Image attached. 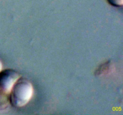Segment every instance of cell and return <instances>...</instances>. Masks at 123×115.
<instances>
[{"instance_id":"cell-1","label":"cell","mask_w":123,"mask_h":115,"mask_svg":"<svg viewBox=\"0 0 123 115\" xmlns=\"http://www.w3.org/2000/svg\"><path fill=\"white\" fill-rule=\"evenodd\" d=\"M34 87L30 81L20 77L12 87L9 94L10 105L20 108L25 106L32 98Z\"/></svg>"},{"instance_id":"cell-2","label":"cell","mask_w":123,"mask_h":115,"mask_svg":"<svg viewBox=\"0 0 123 115\" xmlns=\"http://www.w3.org/2000/svg\"><path fill=\"white\" fill-rule=\"evenodd\" d=\"M20 77V74L14 69H2L0 71V88L10 94L13 86Z\"/></svg>"},{"instance_id":"cell-3","label":"cell","mask_w":123,"mask_h":115,"mask_svg":"<svg viewBox=\"0 0 123 115\" xmlns=\"http://www.w3.org/2000/svg\"><path fill=\"white\" fill-rule=\"evenodd\" d=\"M10 104L9 93L0 88V110H2L7 109Z\"/></svg>"},{"instance_id":"cell-4","label":"cell","mask_w":123,"mask_h":115,"mask_svg":"<svg viewBox=\"0 0 123 115\" xmlns=\"http://www.w3.org/2000/svg\"><path fill=\"white\" fill-rule=\"evenodd\" d=\"M107 1L109 4L115 7H122L123 5V0H107Z\"/></svg>"},{"instance_id":"cell-5","label":"cell","mask_w":123,"mask_h":115,"mask_svg":"<svg viewBox=\"0 0 123 115\" xmlns=\"http://www.w3.org/2000/svg\"><path fill=\"white\" fill-rule=\"evenodd\" d=\"M2 69V61H1L0 59V71Z\"/></svg>"}]
</instances>
